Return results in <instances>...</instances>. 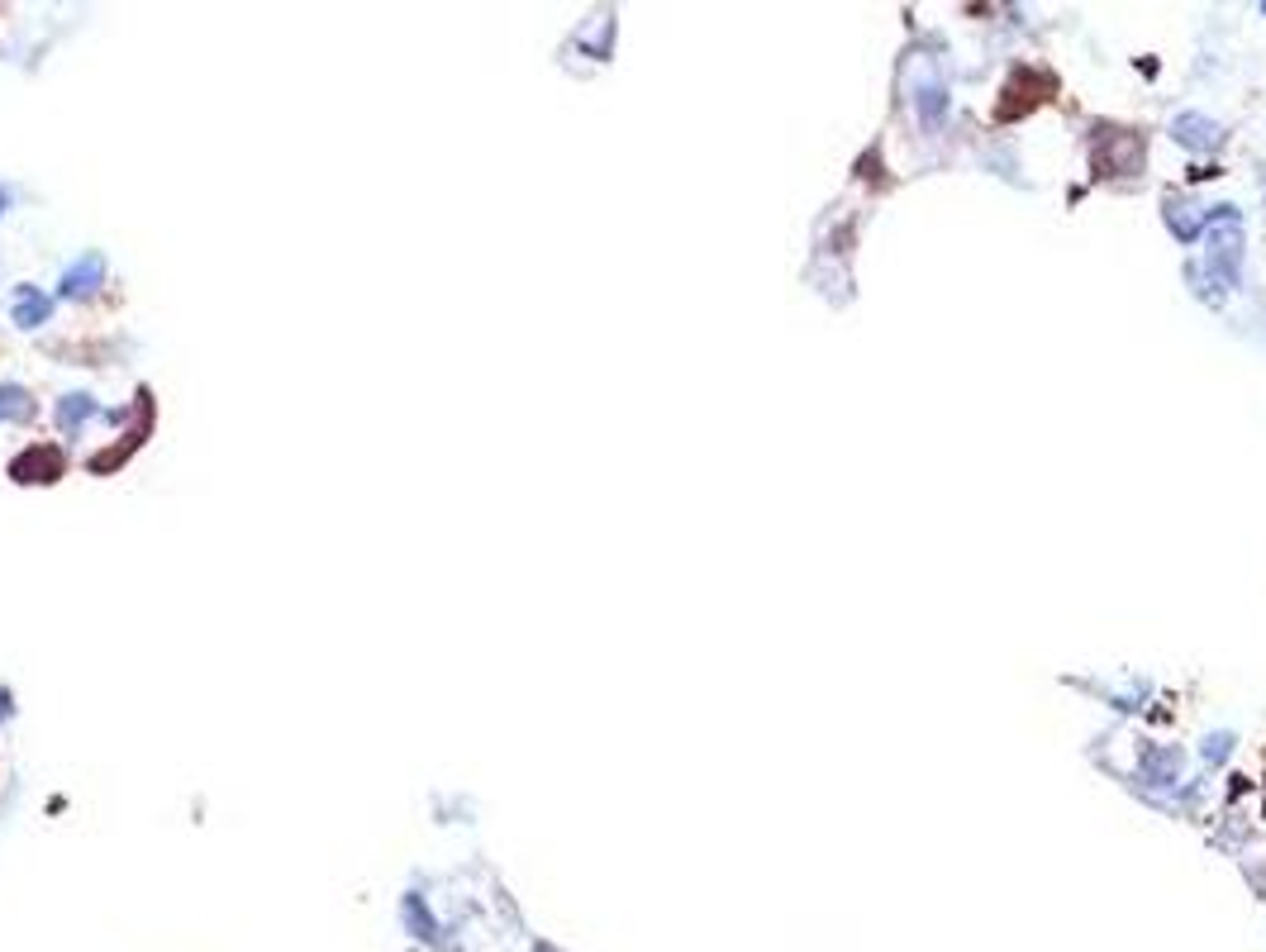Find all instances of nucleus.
<instances>
[{
	"mask_svg": "<svg viewBox=\"0 0 1266 952\" xmlns=\"http://www.w3.org/2000/svg\"><path fill=\"white\" fill-rule=\"evenodd\" d=\"M943 110H947V96H943L938 87H928V91L919 96V115L928 119V124H938V119H943Z\"/></svg>",
	"mask_w": 1266,
	"mask_h": 952,
	"instance_id": "nucleus-2",
	"label": "nucleus"
},
{
	"mask_svg": "<svg viewBox=\"0 0 1266 952\" xmlns=\"http://www.w3.org/2000/svg\"><path fill=\"white\" fill-rule=\"evenodd\" d=\"M1262 15H1266V5H1262Z\"/></svg>",
	"mask_w": 1266,
	"mask_h": 952,
	"instance_id": "nucleus-3",
	"label": "nucleus"
},
{
	"mask_svg": "<svg viewBox=\"0 0 1266 952\" xmlns=\"http://www.w3.org/2000/svg\"><path fill=\"white\" fill-rule=\"evenodd\" d=\"M1171 133H1176L1180 143H1190V148H1219V129L1209 124V119H1200V115H1180L1176 124H1171Z\"/></svg>",
	"mask_w": 1266,
	"mask_h": 952,
	"instance_id": "nucleus-1",
	"label": "nucleus"
}]
</instances>
